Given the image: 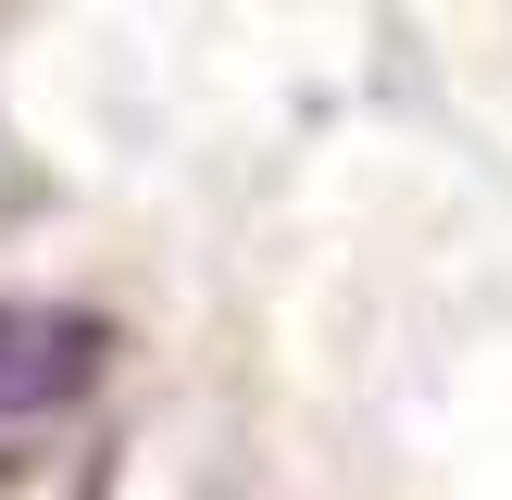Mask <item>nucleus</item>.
Returning <instances> with one entry per match:
<instances>
[{
    "label": "nucleus",
    "instance_id": "1",
    "mask_svg": "<svg viewBox=\"0 0 512 500\" xmlns=\"http://www.w3.org/2000/svg\"><path fill=\"white\" fill-rule=\"evenodd\" d=\"M113 363V325L88 300H0V438L63 425Z\"/></svg>",
    "mask_w": 512,
    "mask_h": 500
}]
</instances>
